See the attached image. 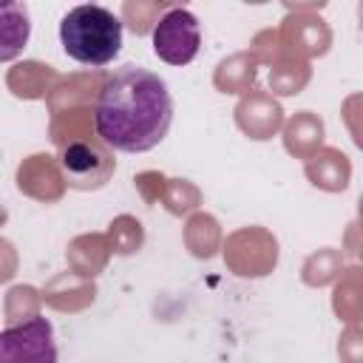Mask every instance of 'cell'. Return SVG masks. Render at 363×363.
Segmentation results:
<instances>
[{"label": "cell", "mask_w": 363, "mask_h": 363, "mask_svg": "<svg viewBox=\"0 0 363 363\" xmlns=\"http://www.w3.org/2000/svg\"><path fill=\"white\" fill-rule=\"evenodd\" d=\"M60 43L71 60L102 68L122 51V20L105 6H74L60 23Z\"/></svg>", "instance_id": "2"}, {"label": "cell", "mask_w": 363, "mask_h": 363, "mask_svg": "<svg viewBox=\"0 0 363 363\" xmlns=\"http://www.w3.org/2000/svg\"><path fill=\"white\" fill-rule=\"evenodd\" d=\"M201 48L199 20L187 9H170L153 26V51L167 65H187Z\"/></svg>", "instance_id": "5"}, {"label": "cell", "mask_w": 363, "mask_h": 363, "mask_svg": "<svg viewBox=\"0 0 363 363\" xmlns=\"http://www.w3.org/2000/svg\"><path fill=\"white\" fill-rule=\"evenodd\" d=\"M173 99L167 82L142 68H113L96 96L94 130L102 145L119 153H147L170 130Z\"/></svg>", "instance_id": "1"}, {"label": "cell", "mask_w": 363, "mask_h": 363, "mask_svg": "<svg viewBox=\"0 0 363 363\" xmlns=\"http://www.w3.org/2000/svg\"><path fill=\"white\" fill-rule=\"evenodd\" d=\"M57 162H60L65 184L74 190H99L113 176V167H116L108 145L91 142V139L68 142L60 150Z\"/></svg>", "instance_id": "3"}, {"label": "cell", "mask_w": 363, "mask_h": 363, "mask_svg": "<svg viewBox=\"0 0 363 363\" xmlns=\"http://www.w3.org/2000/svg\"><path fill=\"white\" fill-rule=\"evenodd\" d=\"M0 363H57L54 326L34 315L0 332Z\"/></svg>", "instance_id": "4"}]
</instances>
